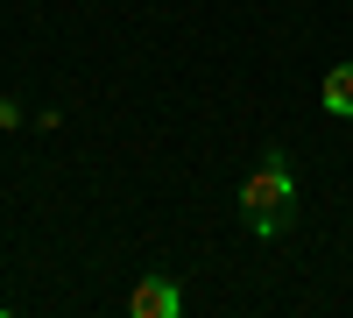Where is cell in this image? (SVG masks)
<instances>
[{
	"label": "cell",
	"mask_w": 353,
	"mask_h": 318,
	"mask_svg": "<svg viewBox=\"0 0 353 318\" xmlns=\"http://www.w3.org/2000/svg\"><path fill=\"white\" fill-rule=\"evenodd\" d=\"M318 106L332 113V121H353V64H332L325 85H318Z\"/></svg>",
	"instance_id": "cell-3"
},
{
	"label": "cell",
	"mask_w": 353,
	"mask_h": 318,
	"mask_svg": "<svg viewBox=\"0 0 353 318\" xmlns=\"http://www.w3.org/2000/svg\"><path fill=\"white\" fill-rule=\"evenodd\" d=\"M290 212H297V170H290V149H261L254 170L241 177V219H248V234L261 241H276Z\"/></svg>",
	"instance_id": "cell-1"
},
{
	"label": "cell",
	"mask_w": 353,
	"mask_h": 318,
	"mask_svg": "<svg viewBox=\"0 0 353 318\" xmlns=\"http://www.w3.org/2000/svg\"><path fill=\"white\" fill-rule=\"evenodd\" d=\"M128 311H134V318H176V311H184V290H176V276H170V269H149V276L128 290Z\"/></svg>",
	"instance_id": "cell-2"
},
{
	"label": "cell",
	"mask_w": 353,
	"mask_h": 318,
	"mask_svg": "<svg viewBox=\"0 0 353 318\" xmlns=\"http://www.w3.org/2000/svg\"><path fill=\"white\" fill-rule=\"evenodd\" d=\"M0 128H21V99H0Z\"/></svg>",
	"instance_id": "cell-4"
}]
</instances>
